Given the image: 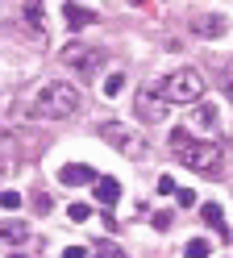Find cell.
<instances>
[{
    "label": "cell",
    "mask_w": 233,
    "mask_h": 258,
    "mask_svg": "<svg viewBox=\"0 0 233 258\" xmlns=\"http://www.w3.org/2000/svg\"><path fill=\"white\" fill-rule=\"evenodd\" d=\"M33 213H50V196H33Z\"/></svg>",
    "instance_id": "obj_23"
},
{
    "label": "cell",
    "mask_w": 233,
    "mask_h": 258,
    "mask_svg": "<svg viewBox=\"0 0 233 258\" xmlns=\"http://www.w3.org/2000/svg\"><path fill=\"white\" fill-rule=\"evenodd\" d=\"M166 146L183 158V167H192L196 175H204V179H221V175H225V150H221V142H208V138H196V134L175 129V134L166 138Z\"/></svg>",
    "instance_id": "obj_1"
},
{
    "label": "cell",
    "mask_w": 233,
    "mask_h": 258,
    "mask_svg": "<svg viewBox=\"0 0 233 258\" xmlns=\"http://www.w3.org/2000/svg\"><path fill=\"white\" fill-rule=\"evenodd\" d=\"M183 254H188V258H208V241H204V237H192Z\"/></svg>",
    "instance_id": "obj_15"
},
{
    "label": "cell",
    "mask_w": 233,
    "mask_h": 258,
    "mask_svg": "<svg viewBox=\"0 0 233 258\" xmlns=\"http://www.w3.org/2000/svg\"><path fill=\"white\" fill-rule=\"evenodd\" d=\"M204 221H208V225H216L221 241H229V237H233V233H229V225H225V213H221V204H204Z\"/></svg>",
    "instance_id": "obj_14"
},
{
    "label": "cell",
    "mask_w": 233,
    "mask_h": 258,
    "mask_svg": "<svg viewBox=\"0 0 233 258\" xmlns=\"http://www.w3.org/2000/svg\"><path fill=\"white\" fill-rule=\"evenodd\" d=\"M67 217H71V221H92V204H71Z\"/></svg>",
    "instance_id": "obj_17"
},
{
    "label": "cell",
    "mask_w": 233,
    "mask_h": 258,
    "mask_svg": "<svg viewBox=\"0 0 233 258\" xmlns=\"http://www.w3.org/2000/svg\"><path fill=\"white\" fill-rule=\"evenodd\" d=\"M29 225L25 221H0V241H25Z\"/></svg>",
    "instance_id": "obj_13"
},
{
    "label": "cell",
    "mask_w": 233,
    "mask_h": 258,
    "mask_svg": "<svg viewBox=\"0 0 233 258\" xmlns=\"http://www.w3.org/2000/svg\"><path fill=\"white\" fill-rule=\"evenodd\" d=\"M108 254H112V258H129V254H121V250H108Z\"/></svg>",
    "instance_id": "obj_25"
},
{
    "label": "cell",
    "mask_w": 233,
    "mask_h": 258,
    "mask_svg": "<svg viewBox=\"0 0 233 258\" xmlns=\"http://www.w3.org/2000/svg\"><path fill=\"white\" fill-rule=\"evenodd\" d=\"M188 29H192L196 38L212 42V38H225V34H229V17H221V13H200V17H192Z\"/></svg>",
    "instance_id": "obj_8"
},
{
    "label": "cell",
    "mask_w": 233,
    "mask_h": 258,
    "mask_svg": "<svg viewBox=\"0 0 233 258\" xmlns=\"http://www.w3.org/2000/svg\"><path fill=\"white\" fill-rule=\"evenodd\" d=\"M216 84H221V92H225L229 100H233V71H229V67L221 71V79H216Z\"/></svg>",
    "instance_id": "obj_20"
},
{
    "label": "cell",
    "mask_w": 233,
    "mask_h": 258,
    "mask_svg": "<svg viewBox=\"0 0 233 258\" xmlns=\"http://www.w3.org/2000/svg\"><path fill=\"white\" fill-rule=\"evenodd\" d=\"M100 175H96V167H79V163H67V167H59V183H67V187H79V183H96Z\"/></svg>",
    "instance_id": "obj_9"
},
{
    "label": "cell",
    "mask_w": 233,
    "mask_h": 258,
    "mask_svg": "<svg viewBox=\"0 0 233 258\" xmlns=\"http://www.w3.org/2000/svg\"><path fill=\"white\" fill-rule=\"evenodd\" d=\"M229 71H233V62H229Z\"/></svg>",
    "instance_id": "obj_27"
},
{
    "label": "cell",
    "mask_w": 233,
    "mask_h": 258,
    "mask_svg": "<svg viewBox=\"0 0 233 258\" xmlns=\"http://www.w3.org/2000/svg\"><path fill=\"white\" fill-rule=\"evenodd\" d=\"M121 88H125V75H121V71H116V75H108V79H104V96H116V92H121Z\"/></svg>",
    "instance_id": "obj_18"
},
{
    "label": "cell",
    "mask_w": 233,
    "mask_h": 258,
    "mask_svg": "<svg viewBox=\"0 0 233 258\" xmlns=\"http://www.w3.org/2000/svg\"><path fill=\"white\" fill-rule=\"evenodd\" d=\"M13 258H25V254H13Z\"/></svg>",
    "instance_id": "obj_26"
},
{
    "label": "cell",
    "mask_w": 233,
    "mask_h": 258,
    "mask_svg": "<svg viewBox=\"0 0 233 258\" xmlns=\"http://www.w3.org/2000/svg\"><path fill=\"white\" fill-rule=\"evenodd\" d=\"M71 71H79L83 79H96L100 67L108 62V50H100V46H83V42H71V46H63V54H59Z\"/></svg>",
    "instance_id": "obj_4"
},
{
    "label": "cell",
    "mask_w": 233,
    "mask_h": 258,
    "mask_svg": "<svg viewBox=\"0 0 233 258\" xmlns=\"http://www.w3.org/2000/svg\"><path fill=\"white\" fill-rule=\"evenodd\" d=\"M0 208L17 213V208H21V196H17V191H0Z\"/></svg>",
    "instance_id": "obj_19"
},
{
    "label": "cell",
    "mask_w": 233,
    "mask_h": 258,
    "mask_svg": "<svg viewBox=\"0 0 233 258\" xmlns=\"http://www.w3.org/2000/svg\"><path fill=\"white\" fill-rule=\"evenodd\" d=\"M83 104V96L75 84H67V79H50V84L38 88V96H33V104H29V117L33 121H67V117H75Z\"/></svg>",
    "instance_id": "obj_2"
},
{
    "label": "cell",
    "mask_w": 233,
    "mask_h": 258,
    "mask_svg": "<svg viewBox=\"0 0 233 258\" xmlns=\"http://www.w3.org/2000/svg\"><path fill=\"white\" fill-rule=\"evenodd\" d=\"M25 21L33 34H46V0H25Z\"/></svg>",
    "instance_id": "obj_12"
},
{
    "label": "cell",
    "mask_w": 233,
    "mask_h": 258,
    "mask_svg": "<svg viewBox=\"0 0 233 258\" xmlns=\"http://www.w3.org/2000/svg\"><path fill=\"white\" fill-rule=\"evenodd\" d=\"M92 196L100 200V204H116V200H121V183H116V179H108V175H100V179L92 183Z\"/></svg>",
    "instance_id": "obj_10"
},
{
    "label": "cell",
    "mask_w": 233,
    "mask_h": 258,
    "mask_svg": "<svg viewBox=\"0 0 233 258\" xmlns=\"http://www.w3.org/2000/svg\"><path fill=\"white\" fill-rule=\"evenodd\" d=\"M188 129L200 138H208V134H221V108H216V100H204L200 96L196 104H188ZM212 142V138H208Z\"/></svg>",
    "instance_id": "obj_5"
},
{
    "label": "cell",
    "mask_w": 233,
    "mask_h": 258,
    "mask_svg": "<svg viewBox=\"0 0 233 258\" xmlns=\"http://www.w3.org/2000/svg\"><path fill=\"white\" fill-rule=\"evenodd\" d=\"M196 200H200V196H196L192 187H175V204H179V208H192Z\"/></svg>",
    "instance_id": "obj_16"
},
{
    "label": "cell",
    "mask_w": 233,
    "mask_h": 258,
    "mask_svg": "<svg viewBox=\"0 0 233 258\" xmlns=\"http://www.w3.org/2000/svg\"><path fill=\"white\" fill-rule=\"evenodd\" d=\"M63 258H83V250H79V246H67V250H63Z\"/></svg>",
    "instance_id": "obj_24"
},
{
    "label": "cell",
    "mask_w": 233,
    "mask_h": 258,
    "mask_svg": "<svg viewBox=\"0 0 233 258\" xmlns=\"http://www.w3.org/2000/svg\"><path fill=\"white\" fill-rule=\"evenodd\" d=\"M158 191H162V196H175V179H171V175H162V179H158Z\"/></svg>",
    "instance_id": "obj_21"
},
{
    "label": "cell",
    "mask_w": 233,
    "mask_h": 258,
    "mask_svg": "<svg viewBox=\"0 0 233 258\" xmlns=\"http://www.w3.org/2000/svg\"><path fill=\"white\" fill-rule=\"evenodd\" d=\"M150 221H154V229H171V213H154Z\"/></svg>",
    "instance_id": "obj_22"
},
{
    "label": "cell",
    "mask_w": 233,
    "mask_h": 258,
    "mask_svg": "<svg viewBox=\"0 0 233 258\" xmlns=\"http://www.w3.org/2000/svg\"><path fill=\"white\" fill-rule=\"evenodd\" d=\"M100 134H104V142L112 150H121L125 158H142L146 154V138L133 134L129 125H100Z\"/></svg>",
    "instance_id": "obj_6"
},
{
    "label": "cell",
    "mask_w": 233,
    "mask_h": 258,
    "mask_svg": "<svg viewBox=\"0 0 233 258\" xmlns=\"http://www.w3.org/2000/svg\"><path fill=\"white\" fill-rule=\"evenodd\" d=\"M154 88H158V96L166 104H196L200 96H204V75H200L196 67H179L171 75H162Z\"/></svg>",
    "instance_id": "obj_3"
},
{
    "label": "cell",
    "mask_w": 233,
    "mask_h": 258,
    "mask_svg": "<svg viewBox=\"0 0 233 258\" xmlns=\"http://www.w3.org/2000/svg\"><path fill=\"white\" fill-rule=\"evenodd\" d=\"M166 112H171V104H166L162 96H158V88H154V84L138 92V117H142L146 125H162V121H166Z\"/></svg>",
    "instance_id": "obj_7"
},
{
    "label": "cell",
    "mask_w": 233,
    "mask_h": 258,
    "mask_svg": "<svg viewBox=\"0 0 233 258\" xmlns=\"http://www.w3.org/2000/svg\"><path fill=\"white\" fill-rule=\"evenodd\" d=\"M63 17H67V25H71V29H83V25L96 21V13H92V9H79L75 0H67V5H63Z\"/></svg>",
    "instance_id": "obj_11"
}]
</instances>
